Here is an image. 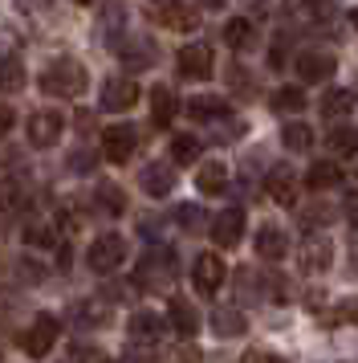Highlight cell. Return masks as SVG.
Instances as JSON below:
<instances>
[{"label":"cell","instance_id":"6da1fadb","mask_svg":"<svg viewBox=\"0 0 358 363\" xmlns=\"http://www.w3.org/2000/svg\"><path fill=\"white\" fill-rule=\"evenodd\" d=\"M41 90L45 94H62V99H74V94H81L86 90V69L78 66V62H57V66H49L45 74H41Z\"/></svg>","mask_w":358,"mask_h":363},{"label":"cell","instance_id":"7a4b0ae2","mask_svg":"<svg viewBox=\"0 0 358 363\" xmlns=\"http://www.w3.org/2000/svg\"><path fill=\"white\" fill-rule=\"evenodd\" d=\"M122 257H127V245H122V237L118 233H106V237H98L94 245H90V269L94 274H110V269H118L122 265Z\"/></svg>","mask_w":358,"mask_h":363},{"label":"cell","instance_id":"3957f363","mask_svg":"<svg viewBox=\"0 0 358 363\" xmlns=\"http://www.w3.org/2000/svg\"><path fill=\"white\" fill-rule=\"evenodd\" d=\"M53 343H57V318L53 314H37V323L25 330V355L45 359L49 351H53Z\"/></svg>","mask_w":358,"mask_h":363},{"label":"cell","instance_id":"277c9868","mask_svg":"<svg viewBox=\"0 0 358 363\" xmlns=\"http://www.w3.org/2000/svg\"><path fill=\"white\" fill-rule=\"evenodd\" d=\"M224 257H216V253H200V257H195V269H192V278H195V290H200V294H216V290H220V286H224Z\"/></svg>","mask_w":358,"mask_h":363},{"label":"cell","instance_id":"5b68a950","mask_svg":"<svg viewBox=\"0 0 358 363\" xmlns=\"http://www.w3.org/2000/svg\"><path fill=\"white\" fill-rule=\"evenodd\" d=\"M134 127H127V123H118V127H106V135H102V155L110 160V164H127L130 155H134Z\"/></svg>","mask_w":358,"mask_h":363},{"label":"cell","instance_id":"8992f818","mask_svg":"<svg viewBox=\"0 0 358 363\" xmlns=\"http://www.w3.org/2000/svg\"><path fill=\"white\" fill-rule=\"evenodd\" d=\"M65 131V118L57 115V111H37V115L29 118V143L33 147H53L57 139H62Z\"/></svg>","mask_w":358,"mask_h":363},{"label":"cell","instance_id":"52a82bcc","mask_svg":"<svg viewBox=\"0 0 358 363\" xmlns=\"http://www.w3.org/2000/svg\"><path fill=\"white\" fill-rule=\"evenodd\" d=\"M179 74L192 78V82L212 78V50L204 45V41H195V45H183V50H179Z\"/></svg>","mask_w":358,"mask_h":363},{"label":"cell","instance_id":"ba28073f","mask_svg":"<svg viewBox=\"0 0 358 363\" xmlns=\"http://www.w3.org/2000/svg\"><path fill=\"white\" fill-rule=\"evenodd\" d=\"M244 237V213L241 208H224V213L212 220V241L220 249H232Z\"/></svg>","mask_w":358,"mask_h":363},{"label":"cell","instance_id":"9c48e42d","mask_svg":"<svg viewBox=\"0 0 358 363\" xmlns=\"http://www.w3.org/2000/svg\"><path fill=\"white\" fill-rule=\"evenodd\" d=\"M139 102V86L130 82V78H110V82L102 86V106L106 111H130Z\"/></svg>","mask_w":358,"mask_h":363},{"label":"cell","instance_id":"30bf717a","mask_svg":"<svg viewBox=\"0 0 358 363\" xmlns=\"http://www.w3.org/2000/svg\"><path fill=\"white\" fill-rule=\"evenodd\" d=\"M330 253H334L330 237H306V245H301V269H306V274L330 269Z\"/></svg>","mask_w":358,"mask_h":363},{"label":"cell","instance_id":"8fae6325","mask_svg":"<svg viewBox=\"0 0 358 363\" xmlns=\"http://www.w3.org/2000/svg\"><path fill=\"white\" fill-rule=\"evenodd\" d=\"M297 74H301V82H325L334 74V57L330 53H301L297 57Z\"/></svg>","mask_w":358,"mask_h":363},{"label":"cell","instance_id":"7c38bea8","mask_svg":"<svg viewBox=\"0 0 358 363\" xmlns=\"http://www.w3.org/2000/svg\"><path fill=\"white\" fill-rule=\"evenodd\" d=\"M224 184H228V167L220 164V160H212V164H204L195 172V188H200L204 196H220Z\"/></svg>","mask_w":358,"mask_h":363},{"label":"cell","instance_id":"4fadbf2b","mask_svg":"<svg viewBox=\"0 0 358 363\" xmlns=\"http://www.w3.org/2000/svg\"><path fill=\"white\" fill-rule=\"evenodd\" d=\"M269 196H273L277 204H293V200H297V180H293L289 167H273V172H269Z\"/></svg>","mask_w":358,"mask_h":363},{"label":"cell","instance_id":"5bb4252c","mask_svg":"<svg viewBox=\"0 0 358 363\" xmlns=\"http://www.w3.org/2000/svg\"><path fill=\"white\" fill-rule=\"evenodd\" d=\"M306 184L313 188V192H325V188H338L342 184V167L330 164V160H318V164L306 172Z\"/></svg>","mask_w":358,"mask_h":363},{"label":"cell","instance_id":"9a60e30c","mask_svg":"<svg viewBox=\"0 0 358 363\" xmlns=\"http://www.w3.org/2000/svg\"><path fill=\"white\" fill-rule=\"evenodd\" d=\"M285 249H289V241H285V233L277 229V225H265V229L257 233V253L260 257L277 262V257H285Z\"/></svg>","mask_w":358,"mask_h":363},{"label":"cell","instance_id":"2e32d148","mask_svg":"<svg viewBox=\"0 0 358 363\" xmlns=\"http://www.w3.org/2000/svg\"><path fill=\"white\" fill-rule=\"evenodd\" d=\"M171 118H175V94L167 86H155L151 90V123L155 127H167Z\"/></svg>","mask_w":358,"mask_h":363},{"label":"cell","instance_id":"e0dca14e","mask_svg":"<svg viewBox=\"0 0 358 363\" xmlns=\"http://www.w3.org/2000/svg\"><path fill=\"white\" fill-rule=\"evenodd\" d=\"M143 188L151 192V196H167V192L175 188V176H171V167H167V164L143 167Z\"/></svg>","mask_w":358,"mask_h":363},{"label":"cell","instance_id":"ac0fdd59","mask_svg":"<svg viewBox=\"0 0 358 363\" xmlns=\"http://www.w3.org/2000/svg\"><path fill=\"white\" fill-rule=\"evenodd\" d=\"M171 327H175L179 335H195V330H200V314H195L192 302L171 298Z\"/></svg>","mask_w":358,"mask_h":363},{"label":"cell","instance_id":"d6986e66","mask_svg":"<svg viewBox=\"0 0 358 363\" xmlns=\"http://www.w3.org/2000/svg\"><path fill=\"white\" fill-rule=\"evenodd\" d=\"M212 330H216L220 339H236V335H244V314L232 311V306H224V311L212 314Z\"/></svg>","mask_w":358,"mask_h":363},{"label":"cell","instance_id":"ffe728a7","mask_svg":"<svg viewBox=\"0 0 358 363\" xmlns=\"http://www.w3.org/2000/svg\"><path fill=\"white\" fill-rule=\"evenodd\" d=\"M224 41L232 45V50H248L253 41H257V29H253V21H244V17H232L224 25Z\"/></svg>","mask_w":358,"mask_h":363},{"label":"cell","instance_id":"44dd1931","mask_svg":"<svg viewBox=\"0 0 358 363\" xmlns=\"http://www.w3.org/2000/svg\"><path fill=\"white\" fill-rule=\"evenodd\" d=\"M228 106L220 94H204V99H192L187 102V118H195V123H204V118H220Z\"/></svg>","mask_w":358,"mask_h":363},{"label":"cell","instance_id":"7402d4cb","mask_svg":"<svg viewBox=\"0 0 358 363\" xmlns=\"http://www.w3.org/2000/svg\"><path fill=\"white\" fill-rule=\"evenodd\" d=\"M0 90H4V94L25 90V62H16V57H4V62H0Z\"/></svg>","mask_w":358,"mask_h":363},{"label":"cell","instance_id":"603a6c76","mask_svg":"<svg viewBox=\"0 0 358 363\" xmlns=\"http://www.w3.org/2000/svg\"><path fill=\"white\" fill-rule=\"evenodd\" d=\"M350 111H354V94H350V90H330L322 99L325 118H342V115H350Z\"/></svg>","mask_w":358,"mask_h":363},{"label":"cell","instance_id":"cb8c5ba5","mask_svg":"<svg viewBox=\"0 0 358 363\" xmlns=\"http://www.w3.org/2000/svg\"><path fill=\"white\" fill-rule=\"evenodd\" d=\"M306 90H301V86H281V90H277L273 94V111H281V115H285V111H306Z\"/></svg>","mask_w":358,"mask_h":363},{"label":"cell","instance_id":"d4e9b609","mask_svg":"<svg viewBox=\"0 0 358 363\" xmlns=\"http://www.w3.org/2000/svg\"><path fill=\"white\" fill-rule=\"evenodd\" d=\"M163 335V318L155 314H134L130 318V339H159Z\"/></svg>","mask_w":358,"mask_h":363},{"label":"cell","instance_id":"484cf974","mask_svg":"<svg viewBox=\"0 0 358 363\" xmlns=\"http://www.w3.org/2000/svg\"><path fill=\"white\" fill-rule=\"evenodd\" d=\"M195 155H200V139L195 135H175L171 139V160L175 164H192Z\"/></svg>","mask_w":358,"mask_h":363},{"label":"cell","instance_id":"4316f807","mask_svg":"<svg viewBox=\"0 0 358 363\" xmlns=\"http://www.w3.org/2000/svg\"><path fill=\"white\" fill-rule=\"evenodd\" d=\"M281 139H285V147L289 151H306L309 143H313V131H309L306 123H289V127L281 131Z\"/></svg>","mask_w":358,"mask_h":363},{"label":"cell","instance_id":"83f0119b","mask_svg":"<svg viewBox=\"0 0 358 363\" xmlns=\"http://www.w3.org/2000/svg\"><path fill=\"white\" fill-rule=\"evenodd\" d=\"M330 147L338 151V155H354V151H358V131H354V127H334Z\"/></svg>","mask_w":358,"mask_h":363},{"label":"cell","instance_id":"f1b7e54d","mask_svg":"<svg viewBox=\"0 0 358 363\" xmlns=\"http://www.w3.org/2000/svg\"><path fill=\"white\" fill-rule=\"evenodd\" d=\"M155 17L163 21V25H175V29H187V25H192V13H187V9H159V13H155Z\"/></svg>","mask_w":358,"mask_h":363},{"label":"cell","instance_id":"f546056e","mask_svg":"<svg viewBox=\"0 0 358 363\" xmlns=\"http://www.w3.org/2000/svg\"><path fill=\"white\" fill-rule=\"evenodd\" d=\"M98 200H102V204H106L110 213H122V204H127V200H122V192H118L114 184H102V192H98Z\"/></svg>","mask_w":358,"mask_h":363},{"label":"cell","instance_id":"4dcf8cb0","mask_svg":"<svg viewBox=\"0 0 358 363\" xmlns=\"http://www.w3.org/2000/svg\"><path fill=\"white\" fill-rule=\"evenodd\" d=\"M25 241H29V245H53V233H49L45 225H29V229H25Z\"/></svg>","mask_w":358,"mask_h":363},{"label":"cell","instance_id":"1f68e13d","mask_svg":"<svg viewBox=\"0 0 358 363\" xmlns=\"http://www.w3.org/2000/svg\"><path fill=\"white\" fill-rule=\"evenodd\" d=\"M301 4H306V13H309V17H313V21H318V17H330V13H334V0H301Z\"/></svg>","mask_w":358,"mask_h":363},{"label":"cell","instance_id":"d6a6232c","mask_svg":"<svg viewBox=\"0 0 358 363\" xmlns=\"http://www.w3.org/2000/svg\"><path fill=\"white\" fill-rule=\"evenodd\" d=\"M13 204H16V184L4 180L0 184V208H13Z\"/></svg>","mask_w":358,"mask_h":363},{"label":"cell","instance_id":"836d02e7","mask_svg":"<svg viewBox=\"0 0 358 363\" xmlns=\"http://www.w3.org/2000/svg\"><path fill=\"white\" fill-rule=\"evenodd\" d=\"M346 220H350V229H358V192L346 196Z\"/></svg>","mask_w":358,"mask_h":363},{"label":"cell","instance_id":"e575fe53","mask_svg":"<svg viewBox=\"0 0 358 363\" xmlns=\"http://www.w3.org/2000/svg\"><path fill=\"white\" fill-rule=\"evenodd\" d=\"M200 208H187V204H183V208H179V220H183V229H195V220H200Z\"/></svg>","mask_w":358,"mask_h":363},{"label":"cell","instance_id":"d590c367","mask_svg":"<svg viewBox=\"0 0 358 363\" xmlns=\"http://www.w3.org/2000/svg\"><path fill=\"white\" fill-rule=\"evenodd\" d=\"M8 131H13V106H4V102H0V139H4Z\"/></svg>","mask_w":358,"mask_h":363},{"label":"cell","instance_id":"8d00e7d4","mask_svg":"<svg viewBox=\"0 0 358 363\" xmlns=\"http://www.w3.org/2000/svg\"><path fill=\"white\" fill-rule=\"evenodd\" d=\"M179 363H200V351H195V347H183V351H179Z\"/></svg>","mask_w":358,"mask_h":363},{"label":"cell","instance_id":"74e56055","mask_svg":"<svg viewBox=\"0 0 358 363\" xmlns=\"http://www.w3.org/2000/svg\"><path fill=\"white\" fill-rule=\"evenodd\" d=\"M350 21H354V25H358V9H354V13H350Z\"/></svg>","mask_w":358,"mask_h":363},{"label":"cell","instance_id":"f35d334b","mask_svg":"<svg viewBox=\"0 0 358 363\" xmlns=\"http://www.w3.org/2000/svg\"><path fill=\"white\" fill-rule=\"evenodd\" d=\"M78 4H90V0H78Z\"/></svg>","mask_w":358,"mask_h":363}]
</instances>
